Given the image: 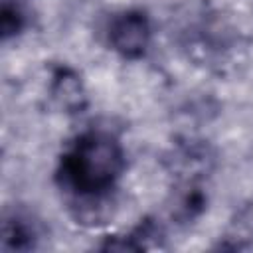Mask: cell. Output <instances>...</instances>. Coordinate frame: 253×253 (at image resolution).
I'll return each mask as SVG.
<instances>
[{
  "label": "cell",
  "mask_w": 253,
  "mask_h": 253,
  "mask_svg": "<svg viewBox=\"0 0 253 253\" xmlns=\"http://www.w3.org/2000/svg\"><path fill=\"white\" fill-rule=\"evenodd\" d=\"M126 168L123 142L105 128L79 132L59 156L55 182L71 202L77 219H101Z\"/></svg>",
  "instance_id": "cell-1"
},
{
  "label": "cell",
  "mask_w": 253,
  "mask_h": 253,
  "mask_svg": "<svg viewBox=\"0 0 253 253\" xmlns=\"http://www.w3.org/2000/svg\"><path fill=\"white\" fill-rule=\"evenodd\" d=\"M150 20L142 10L117 12L107 24V43L125 59L142 57L150 45Z\"/></svg>",
  "instance_id": "cell-2"
},
{
  "label": "cell",
  "mask_w": 253,
  "mask_h": 253,
  "mask_svg": "<svg viewBox=\"0 0 253 253\" xmlns=\"http://www.w3.org/2000/svg\"><path fill=\"white\" fill-rule=\"evenodd\" d=\"M51 97L57 105L69 113L81 111L85 105V91L75 71L67 67H59L51 75Z\"/></svg>",
  "instance_id": "cell-3"
},
{
  "label": "cell",
  "mask_w": 253,
  "mask_h": 253,
  "mask_svg": "<svg viewBox=\"0 0 253 253\" xmlns=\"http://www.w3.org/2000/svg\"><path fill=\"white\" fill-rule=\"evenodd\" d=\"M36 245V229L22 213H8L2 223V249L26 251Z\"/></svg>",
  "instance_id": "cell-4"
},
{
  "label": "cell",
  "mask_w": 253,
  "mask_h": 253,
  "mask_svg": "<svg viewBox=\"0 0 253 253\" xmlns=\"http://www.w3.org/2000/svg\"><path fill=\"white\" fill-rule=\"evenodd\" d=\"M26 26V10L22 6V0H2L0 4V30L2 38H14L18 36Z\"/></svg>",
  "instance_id": "cell-5"
}]
</instances>
